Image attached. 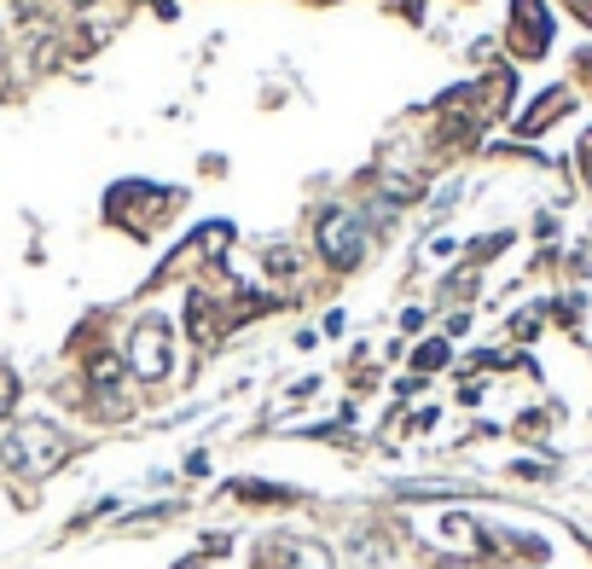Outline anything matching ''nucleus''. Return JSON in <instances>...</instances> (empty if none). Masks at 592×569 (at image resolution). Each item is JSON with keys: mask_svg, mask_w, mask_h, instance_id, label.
Masks as SVG:
<instances>
[{"mask_svg": "<svg viewBox=\"0 0 592 569\" xmlns=\"http://www.w3.org/2000/svg\"><path fill=\"white\" fill-rule=\"evenodd\" d=\"M128 366H134V378H146V383H158L168 378V366H175V349H168V326L163 320H146L134 326V338H128Z\"/></svg>", "mask_w": 592, "mask_h": 569, "instance_id": "nucleus-2", "label": "nucleus"}, {"mask_svg": "<svg viewBox=\"0 0 592 569\" xmlns=\"http://www.w3.org/2000/svg\"><path fill=\"white\" fill-rule=\"evenodd\" d=\"M436 366H448V343H425V349H418V372H436Z\"/></svg>", "mask_w": 592, "mask_h": 569, "instance_id": "nucleus-10", "label": "nucleus"}, {"mask_svg": "<svg viewBox=\"0 0 592 569\" xmlns=\"http://www.w3.org/2000/svg\"><path fill=\"white\" fill-rule=\"evenodd\" d=\"M319 256H326L331 267H354L366 256V227L354 210H331L319 215Z\"/></svg>", "mask_w": 592, "mask_h": 569, "instance_id": "nucleus-3", "label": "nucleus"}, {"mask_svg": "<svg viewBox=\"0 0 592 569\" xmlns=\"http://www.w3.org/2000/svg\"><path fill=\"white\" fill-rule=\"evenodd\" d=\"M7 12H12V18H36L41 0H7Z\"/></svg>", "mask_w": 592, "mask_h": 569, "instance_id": "nucleus-12", "label": "nucleus"}, {"mask_svg": "<svg viewBox=\"0 0 592 569\" xmlns=\"http://www.w3.org/2000/svg\"><path fill=\"white\" fill-rule=\"evenodd\" d=\"M71 7H93V0H71Z\"/></svg>", "mask_w": 592, "mask_h": 569, "instance_id": "nucleus-13", "label": "nucleus"}, {"mask_svg": "<svg viewBox=\"0 0 592 569\" xmlns=\"http://www.w3.org/2000/svg\"><path fill=\"white\" fill-rule=\"evenodd\" d=\"M186 326H192V338L204 343V349L222 338V314H215L210 296H186Z\"/></svg>", "mask_w": 592, "mask_h": 569, "instance_id": "nucleus-6", "label": "nucleus"}, {"mask_svg": "<svg viewBox=\"0 0 592 569\" xmlns=\"http://www.w3.org/2000/svg\"><path fill=\"white\" fill-rule=\"evenodd\" d=\"M12 401H18V378L7 372V366H0V418H7V407Z\"/></svg>", "mask_w": 592, "mask_h": 569, "instance_id": "nucleus-11", "label": "nucleus"}, {"mask_svg": "<svg viewBox=\"0 0 592 569\" xmlns=\"http://www.w3.org/2000/svg\"><path fill=\"white\" fill-rule=\"evenodd\" d=\"M378 192L395 198V204H413V198H418V180H378Z\"/></svg>", "mask_w": 592, "mask_h": 569, "instance_id": "nucleus-9", "label": "nucleus"}, {"mask_svg": "<svg viewBox=\"0 0 592 569\" xmlns=\"http://www.w3.org/2000/svg\"><path fill=\"white\" fill-rule=\"evenodd\" d=\"M564 105H569V93H564V88L540 93V105H534V111H529V116H522V123H517V134H540V128H546V123H552V116L564 111Z\"/></svg>", "mask_w": 592, "mask_h": 569, "instance_id": "nucleus-7", "label": "nucleus"}, {"mask_svg": "<svg viewBox=\"0 0 592 569\" xmlns=\"http://www.w3.org/2000/svg\"><path fill=\"white\" fill-rule=\"evenodd\" d=\"M64 459H71V437L59 425H47V418H24L12 437H0V465L18 477H47Z\"/></svg>", "mask_w": 592, "mask_h": 569, "instance_id": "nucleus-1", "label": "nucleus"}, {"mask_svg": "<svg viewBox=\"0 0 592 569\" xmlns=\"http://www.w3.org/2000/svg\"><path fill=\"white\" fill-rule=\"evenodd\" d=\"M262 558H267V569H331V552L326 546H314V541H267L262 546Z\"/></svg>", "mask_w": 592, "mask_h": 569, "instance_id": "nucleus-4", "label": "nucleus"}, {"mask_svg": "<svg viewBox=\"0 0 592 569\" xmlns=\"http://www.w3.org/2000/svg\"><path fill=\"white\" fill-rule=\"evenodd\" d=\"M88 378H93V383H99V390H105V395H116V383H123V361H116V355H93Z\"/></svg>", "mask_w": 592, "mask_h": 569, "instance_id": "nucleus-8", "label": "nucleus"}, {"mask_svg": "<svg viewBox=\"0 0 592 569\" xmlns=\"http://www.w3.org/2000/svg\"><path fill=\"white\" fill-rule=\"evenodd\" d=\"M546 41H552L546 7L540 0H517V47L522 53H546Z\"/></svg>", "mask_w": 592, "mask_h": 569, "instance_id": "nucleus-5", "label": "nucleus"}]
</instances>
